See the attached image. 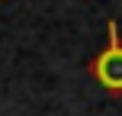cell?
Listing matches in <instances>:
<instances>
[{
	"label": "cell",
	"mask_w": 122,
	"mask_h": 116,
	"mask_svg": "<svg viewBox=\"0 0 122 116\" xmlns=\"http://www.w3.org/2000/svg\"><path fill=\"white\" fill-rule=\"evenodd\" d=\"M87 71H90V77L97 81L106 94L122 97V32H119L116 19L106 23V45L90 58Z\"/></svg>",
	"instance_id": "6da1fadb"
},
{
	"label": "cell",
	"mask_w": 122,
	"mask_h": 116,
	"mask_svg": "<svg viewBox=\"0 0 122 116\" xmlns=\"http://www.w3.org/2000/svg\"><path fill=\"white\" fill-rule=\"evenodd\" d=\"M0 3H3V0H0Z\"/></svg>",
	"instance_id": "7a4b0ae2"
}]
</instances>
